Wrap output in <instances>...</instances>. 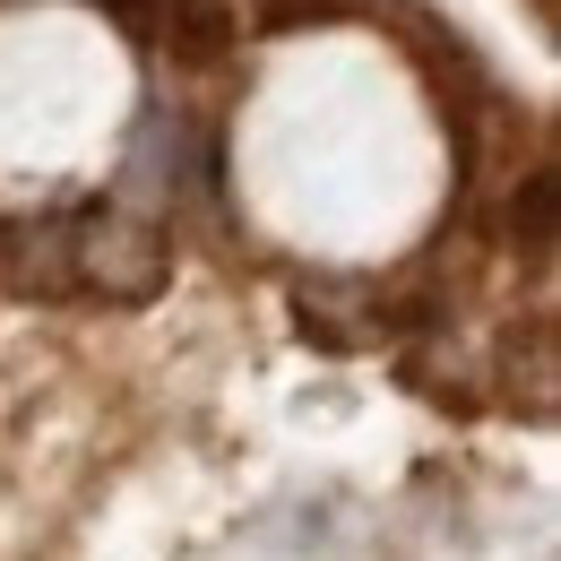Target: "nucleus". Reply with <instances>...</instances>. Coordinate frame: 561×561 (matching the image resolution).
<instances>
[{"instance_id":"nucleus-3","label":"nucleus","mask_w":561,"mask_h":561,"mask_svg":"<svg viewBox=\"0 0 561 561\" xmlns=\"http://www.w3.org/2000/svg\"><path fill=\"white\" fill-rule=\"evenodd\" d=\"M510 251H527V260H553V233H561V182L553 164H536V173H518V191H510Z\"/></svg>"},{"instance_id":"nucleus-2","label":"nucleus","mask_w":561,"mask_h":561,"mask_svg":"<svg viewBox=\"0 0 561 561\" xmlns=\"http://www.w3.org/2000/svg\"><path fill=\"white\" fill-rule=\"evenodd\" d=\"M0 277L9 294H35V302H61L70 294V216H26L0 233Z\"/></svg>"},{"instance_id":"nucleus-1","label":"nucleus","mask_w":561,"mask_h":561,"mask_svg":"<svg viewBox=\"0 0 561 561\" xmlns=\"http://www.w3.org/2000/svg\"><path fill=\"white\" fill-rule=\"evenodd\" d=\"M173 277V225L122 216L113 199L70 216V294H104V302H156Z\"/></svg>"},{"instance_id":"nucleus-4","label":"nucleus","mask_w":561,"mask_h":561,"mask_svg":"<svg viewBox=\"0 0 561 561\" xmlns=\"http://www.w3.org/2000/svg\"><path fill=\"white\" fill-rule=\"evenodd\" d=\"M87 9H113L122 26H139V35H156V9H164V0H87Z\"/></svg>"}]
</instances>
